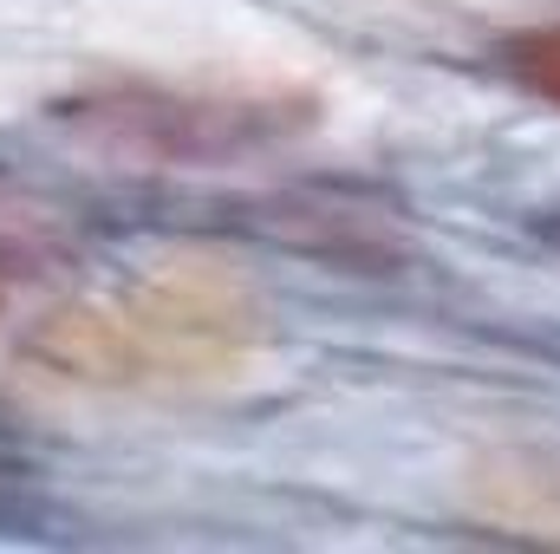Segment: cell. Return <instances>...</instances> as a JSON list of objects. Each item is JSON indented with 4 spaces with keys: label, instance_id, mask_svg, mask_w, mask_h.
I'll list each match as a JSON object with an SVG mask.
<instances>
[{
    "label": "cell",
    "instance_id": "obj_1",
    "mask_svg": "<svg viewBox=\"0 0 560 554\" xmlns=\"http://www.w3.org/2000/svg\"><path fill=\"white\" fill-rule=\"evenodd\" d=\"M255 346V300L222 268H156L125 287L59 307L20 353L33 385L52 392H189L222 379Z\"/></svg>",
    "mask_w": 560,
    "mask_h": 554
},
{
    "label": "cell",
    "instance_id": "obj_2",
    "mask_svg": "<svg viewBox=\"0 0 560 554\" xmlns=\"http://www.w3.org/2000/svg\"><path fill=\"white\" fill-rule=\"evenodd\" d=\"M509 66H515V79H522L528 92H541V99L560 105V33H528V39H515Z\"/></svg>",
    "mask_w": 560,
    "mask_h": 554
}]
</instances>
